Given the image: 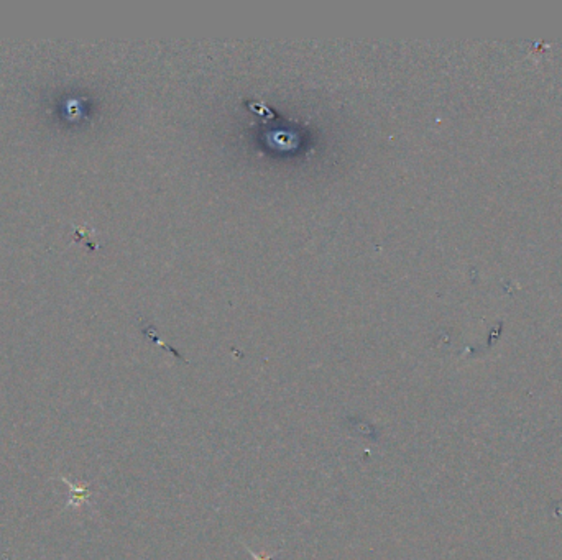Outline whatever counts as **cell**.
Returning <instances> with one entry per match:
<instances>
[{
	"label": "cell",
	"instance_id": "1",
	"mask_svg": "<svg viewBox=\"0 0 562 560\" xmlns=\"http://www.w3.org/2000/svg\"><path fill=\"white\" fill-rule=\"evenodd\" d=\"M63 483L70 486V498L66 501V506H72V507H80L84 501L89 500V496H91V490L87 488V486L84 485H76V483H71L70 480L65 478V476H61Z\"/></svg>",
	"mask_w": 562,
	"mask_h": 560
}]
</instances>
